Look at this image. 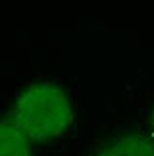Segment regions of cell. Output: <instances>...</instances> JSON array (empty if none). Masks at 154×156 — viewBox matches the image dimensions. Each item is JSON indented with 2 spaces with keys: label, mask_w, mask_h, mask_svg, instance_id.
I'll list each match as a JSON object with an SVG mask.
<instances>
[{
  "label": "cell",
  "mask_w": 154,
  "mask_h": 156,
  "mask_svg": "<svg viewBox=\"0 0 154 156\" xmlns=\"http://www.w3.org/2000/svg\"><path fill=\"white\" fill-rule=\"evenodd\" d=\"M14 123L27 139L50 141L69 129L73 123V108L60 85L37 81L17 97Z\"/></svg>",
  "instance_id": "cell-1"
},
{
  "label": "cell",
  "mask_w": 154,
  "mask_h": 156,
  "mask_svg": "<svg viewBox=\"0 0 154 156\" xmlns=\"http://www.w3.org/2000/svg\"><path fill=\"white\" fill-rule=\"evenodd\" d=\"M96 156H154V145L141 135H121L104 145Z\"/></svg>",
  "instance_id": "cell-2"
},
{
  "label": "cell",
  "mask_w": 154,
  "mask_h": 156,
  "mask_svg": "<svg viewBox=\"0 0 154 156\" xmlns=\"http://www.w3.org/2000/svg\"><path fill=\"white\" fill-rule=\"evenodd\" d=\"M0 156H31L29 139L8 119H0Z\"/></svg>",
  "instance_id": "cell-3"
},
{
  "label": "cell",
  "mask_w": 154,
  "mask_h": 156,
  "mask_svg": "<svg viewBox=\"0 0 154 156\" xmlns=\"http://www.w3.org/2000/svg\"><path fill=\"white\" fill-rule=\"evenodd\" d=\"M152 127H154V112H152Z\"/></svg>",
  "instance_id": "cell-4"
}]
</instances>
